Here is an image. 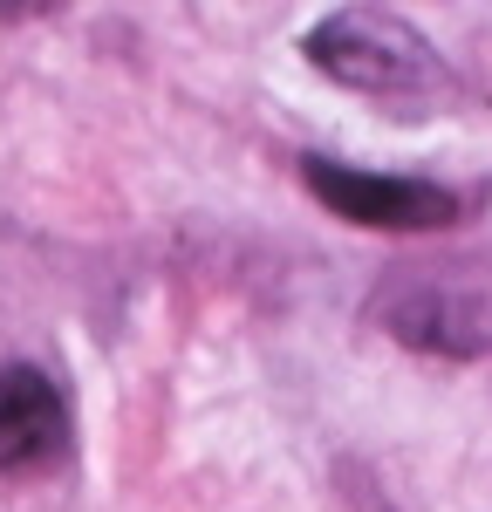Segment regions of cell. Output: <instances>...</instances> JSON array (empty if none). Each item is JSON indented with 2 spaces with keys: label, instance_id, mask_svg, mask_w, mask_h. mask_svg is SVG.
Here are the masks:
<instances>
[{
  "label": "cell",
  "instance_id": "obj_1",
  "mask_svg": "<svg viewBox=\"0 0 492 512\" xmlns=\"http://www.w3.org/2000/svg\"><path fill=\"white\" fill-rule=\"evenodd\" d=\"M308 62L363 96H438L445 62L438 48L390 7H342L308 28Z\"/></svg>",
  "mask_w": 492,
  "mask_h": 512
},
{
  "label": "cell",
  "instance_id": "obj_2",
  "mask_svg": "<svg viewBox=\"0 0 492 512\" xmlns=\"http://www.w3.org/2000/svg\"><path fill=\"white\" fill-rule=\"evenodd\" d=\"M308 192L322 198L335 219L349 226H376V233H431L458 219V198L445 185H424V178H383V171H356V164L335 158H308L301 164Z\"/></svg>",
  "mask_w": 492,
  "mask_h": 512
},
{
  "label": "cell",
  "instance_id": "obj_3",
  "mask_svg": "<svg viewBox=\"0 0 492 512\" xmlns=\"http://www.w3.org/2000/svg\"><path fill=\"white\" fill-rule=\"evenodd\" d=\"M383 328L424 355H486L492 349V301L451 280H397L376 301Z\"/></svg>",
  "mask_w": 492,
  "mask_h": 512
},
{
  "label": "cell",
  "instance_id": "obj_4",
  "mask_svg": "<svg viewBox=\"0 0 492 512\" xmlns=\"http://www.w3.org/2000/svg\"><path fill=\"white\" fill-rule=\"evenodd\" d=\"M69 451V403L35 362L0 369V472H41Z\"/></svg>",
  "mask_w": 492,
  "mask_h": 512
}]
</instances>
